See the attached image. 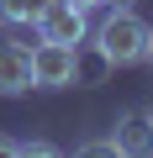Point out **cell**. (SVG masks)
Here are the masks:
<instances>
[{
    "label": "cell",
    "instance_id": "7a4b0ae2",
    "mask_svg": "<svg viewBox=\"0 0 153 158\" xmlns=\"http://www.w3.org/2000/svg\"><path fill=\"white\" fill-rule=\"evenodd\" d=\"M32 32H37V42H69V48H79L90 37V11L74 6V0H42Z\"/></svg>",
    "mask_w": 153,
    "mask_h": 158
},
{
    "label": "cell",
    "instance_id": "8fae6325",
    "mask_svg": "<svg viewBox=\"0 0 153 158\" xmlns=\"http://www.w3.org/2000/svg\"><path fill=\"white\" fill-rule=\"evenodd\" d=\"M142 63L153 69V27H148V48H142Z\"/></svg>",
    "mask_w": 153,
    "mask_h": 158
},
{
    "label": "cell",
    "instance_id": "ba28073f",
    "mask_svg": "<svg viewBox=\"0 0 153 158\" xmlns=\"http://www.w3.org/2000/svg\"><path fill=\"white\" fill-rule=\"evenodd\" d=\"M58 148L48 142V137H27V142H16V158H53Z\"/></svg>",
    "mask_w": 153,
    "mask_h": 158
},
{
    "label": "cell",
    "instance_id": "5b68a950",
    "mask_svg": "<svg viewBox=\"0 0 153 158\" xmlns=\"http://www.w3.org/2000/svg\"><path fill=\"white\" fill-rule=\"evenodd\" d=\"M111 142H116V153H127V158H148V153H153V121L137 116V111H127V116H116Z\"/></svg>",
    "mask_w": 153,
    "mask_h": 158
},
{
    "label": "cell",
    "instance_id": "9c48e42d",
    "mask_svg": "<svg viewBox=\"0 0 153 158\" xmlns=\"http://www.w3.org/2000/svg\"><path fill=\"white\" fill-rule=\"evenodd\" d=\"M79 153H85V158H111V153H116V142H111V137H95V142H85Z\"/></svg>",
    "mask_w": 153,
    "mask_h": 158
},
{
    "label": "cell",
    "instance_id": "8992f818",
    "mask_svg": "<svg viewBox=\"0 0 153 158\" xmlns=\"http://www.w3.org/2000/svg\"><path fill=\"white\" fill-rule=\"evenodd\" d=\"M116 74V63L95 48V42H85V48H74V85H85V90H95V85H106V79Z\"/></svg>",
    "mask_w": 153,
    "mask_h": 158
},
{
    "label": "cell",
    "instance_id": "4fadbf2b",
    "mask_svg": "<svg viewBox=\"0 0 153 158\" xmlns=\"http://www.w3.org/2000/svg\"><path fill=\"white\" fill-rule=\"evenodd\" d=\"M148 121H153V106H148Z\"/></svg>",
    "mask_w": 153,
    "mask_h": 158
},
{
    "label": "cell",
    "instance_id": "7c38bea8",
    "mask_svg": "<svg viewBox=\"0 0 153 158\" xmlns=\"http://www.w3.org/2000/svg\"><path fill=\"white\" fill-rule=\"evenodd\" d=\"M90 6H127V0H90Z\"/></svg>",
    "mask_w": 153,
    "mask_h": 158
},
{
    "label": "cell",
    "instance_id": "6da1fadb",
    "mask_svg": "<svg viewBox=\"0 0 153 158\" xmlns=\"http://www.w3.org/2000/svg\"><path fill=\"white\" fill-rule=\"evenodd\" d=\"M95 48H100L116 69H132V63H142V48H148V21H142L132 6H111V16L95 27Z\"/></svg>",
    "mask_w": 153,
    "mask_h": 158
},
{
    "label": "cell",
    "instance_id": "30bf717a",
    "mask_svg": "<svg viewBox=\"0 0 153 158\" xmlns=\"http://www.w3.org/2000/svg\"><path fill=\"white\" fill-rule=\"evenodd\" d=\"M0 158H16V137H6V132H0Z\"/></svg>",
    "mask_w": 153,
    "mask_h": 158
},
{
    "label": "cell",
    "instance_id": "3957f363",
    "mask_svg": "<svg viewBox=\"0 0 153 158\" xmlns=\"http://www.w3.org/2000/svg\"><path fill=\"white\" fill-rule=\"evenodd\" d=\"M69 85H74V48L37 42L32 48V90H69Z\"/></svg>",
    "mask_w": 153,
    "mask_h": 158
},
{
    "label": "cell",
    "instance_id": "52a82bcc",
    "mask_svg": "<svg viewBox=\"0 0 153 158\" xmlns=\"http://www.w3.org/2000/svg\"><path fill=\"white\" fill-rule=\"evenodd\" d=\"M42 11V0H0V21L6 27H32Z\"/></svg>",
    "mask_w": 153,
    "mask_h": 158
},
{
    "label": "cell",
    "instance_id": "277c9868",
    "mask_svg": "<svg viewBox=\"0 0 153 158\" xmlns=\"http://www.w3.org/2000/svg\"><path fill=\"white\" fill-rule=\"evenodd\" d=\"M27 90H32V48L0 42V95H27Z\"/></svg>",
    "mask_w": 153,
    "mask_h": 158
}]
</instances>
